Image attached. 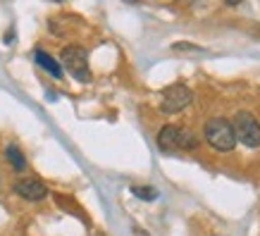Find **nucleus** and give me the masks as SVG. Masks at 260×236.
<instances>
[{
	"label": "nucleus",
	"mask_w": 260,
	"mask_h": 236,
	"mask_svg": "<svg viewBox=\"0 0 260 236\" xmlns=\"http://www.w3.org/2000/svg\"><path fill=\"white\" fill-rule=\"evenodd\" d=\"M203 136H205V141L210 143V148L217 150V153H229V150H234V146H237L234 126L224 117L208 119L203 126Z\"/></svg>",
	"instance_id": "1"
},
{
	"label": "nucleus",
	"mask_w": 260,
	"mask_h": 236,
	"mask_svg": "<svg viewBox=\"0 0 260 236\" xmlns=\"http://www.w3.org/2000/svg\"><path fill=\"white\" fill-rule=\"evenodd\" d=\"M198 146V139L191 131L181 129L177 124H167L158 134V148L162 153H174V150H193Z\"/></svg>",
	"instance_id": "2"
},
{
	"label": "nucleus",
	"mask_w": 260,
	"mask_h": 236,
	"mask_svg": "<svg viewBox=\"0 0 260 236\" xmlns=\"http://www.w3.org/2000/svg\"><path fill=\"white\" fill-rule=\"evenodd\" d=\"M62 67L70 72L77 81H91V70H88V55L81 46H67L60 53Z\"/></svg>",
	"instance_id": "3"
},
{
	"label": "nucleus",
	"mask_w": 260,
	"mask_h": 236,
	"mask_svg": "<svg viewBox=\"0 0 260 236\" xmlns=\"http://www.w3.org/2000/svg\"><path fill=\"white\" fill-rule=\"evenodd\" d=\"M232 126H234L237 141H241L248 148H258L260 146V122L251 112H239Z\"/></svg>",
	"instance_id": "4"
},
{
	"label": "nucleus",
	"mask_w": 260,
	"mask_h": 236,
	"mask_svg": "<svg viewBox=\"0 0 260 236\" xmlns=\"http://www.w3.org/2000/svg\"><path fill=\"white\" fill-rule=\"evenodd\" d=\"M191 91L184 84H174V86H167L162 91V100H160V110L165 115H174V112H181L186 105L191 103Z\"/></svg>",
	"instance_id": "5"
},
{
	"label": "nucleus",
	"mask_w": 260,
	"mask_h": 236,
	"mask_svg": "<svg viewBox=\"0 0 260 236\" xmlns=\"http://www.w3.org/2000/svg\"><path fill=\"white\" fill-rule=\"evenodd\" d=\"M12 189H15V193L19 198H24V200H31V203L43 200V198L48 196V186L43 184V181L34 179V177H22V179H17Z\"/></svg>",
	"instance_id": "6"
},
{
	"label": "nucleus",
	"mask_w": 260,
	"mask_h": 236,
	"mask_svg": "<svg viewBox=\"0 0 260 236\" xmlns=\"http://www.w3.org/2000/svg\"><path fill=\"white\" fill-rule=\"evenodd\" d=\"M34 57H36V62H39L43 70L50 72V77L53 79H62V67H60V62H57L55 57H50L46 50H36Z\"/></svg>",
	"instance_id": "7"
},
{
	"label": "nucleus",
	"mask_w": 260,
	"mask_h": 236,
	"mask_svg": "<svg viewBox=\"0 0 260 236\" xmlns=\"http://www.w3.org/2000/svg\"><path fill=\"white\" fill-rule=\"evenodd\" d=\"M5 157H8V162L15 167L17 172H24V170H26V160H24L22 150L17 148V146H8V150H5Z\"/></svg>",
	"instance_id": "8"
},
{
	"label": "nucleus",
	"mask_w": 260,
	"mask_h": 236,
	"mask_svg": "<svg viewBox=\"0 0 260 236\" xmlns=\"http://www.w3.org/2000/svg\"><path fill=\"white\" fill-rule=\"evenodd\" d=\"M132 193H134L136 198H143V200H155V198H158V191L150 189V186H134Z\"/></svg>",
	"instance_id": "9"
}]
</instances>
